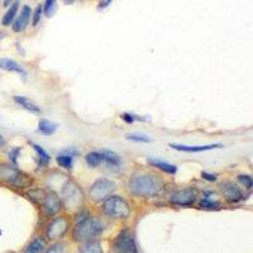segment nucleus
<instances>
[{
	"instance_id": "nucleus-1",
	"label": "nucleus",
	"mask_w": 253,
	"mask_h": 253,
	"mask_svg": "<svg viewBox=\"0 0 253 253\" xmlns=\"http://www.w3.org/2000/svg\"><path fill=\"white\" fill-rule=\"evenodd\" d=\"M128 186L133 195L152 198L161 193V190L164 189V181L155 173L138 172L130 177Z\"/></svg>"
},
{
	"instance_id": "nucleus-2",
	"label": "nucleus",
	"mask_w": 253,
	"mask_h": 253,
	"mask_svg": "<svg viewBox=\"0 0 253 253\" xmlns=\"http://www.w3.org/2000/svg\"><path fill=\"white\" fill-rule=\"evenodd\" d=\"M104 232V224L90 214L81 213L76 218V224L72 230V238L79 243L96 239Z\"/></svg>"
},
{
	"instance_id": "nucleus-3",
	"label": "nucleus",
	"mask_w": 253,
	"mask_h": 253,
	"mask_svg": "<svg viewBox=\"0 0 253 253\" xmlns=\"http://www.w3.org/2000/svg\"><path fill=\"white\" fill-rule=\"evenodd\" d=\"M103 211L109 218L126 219L129 216L130 208L128 203L121 196H110L103 204Z\"/></svg>"
},
{
	"instance_id": "nucleus-4",
	"label": "nucleus",
	"mask_w": 253,
	"mask_h": 253,
	"mask_svg": "<svg viewBox=\"0 0 253 253\" xmlns=\"http://www.w3.org/2000/svg\"><path fill=\"white\" fill-rule=\"evenodd\" d=\"M115 191V184L108 178H99L90 186V198L96 203L105 202Z\"/></svg>"
},
{
	"instance_id": "nucleus-5",
	"label": "nucleus",
	"mask_w": 253,
	"mask_h": 253,
	"mask_svg": "<svg viewBox=\"0 0 253 253\" xmlns=\"http://www.w3.org/2000/svg\"><path fill=\"white\" fill-rule=\"evenodd\" d=\"M113 248L117 253H137L135 239L130 230H122L113 242Z\"/></svg>"
},
{
	"instance_id": "nucleus-6",
	"label": "nucleus",
	"mask_w": 253,
	"mask_h": 253,
	"mask_svg": "<svg viewBox=\"0 0 253 253\" xmlns=\"http://www.w3.org/2000/svg\"><path fill=\"white\" fill-rule=\"evenodd\" d=\"M67 229H69L67 219L65 216H57V218L52 219L49 224L47 225L46 237L49 241H57L66 234Z\"/></svg>"
},
{
	"instance_id": "nucleus-7",
	"label": "nucleus",
	"mask_w": 253,
	"mask_h": 253,
	"mask_svg": "<svg viewBox=\"0 0 253 253\" xmlns=\"http://www.w3.org/2000/svg\"><path fill=\"white\" fill-rule=\"evenodd\" d=\"M196 190L193 187H186V189L177 190L171 195V203L177 207H190L193 205L196 200Z\"/></svg>"
},
{
	"instance_id": "nucleus-8",
	"label": "nucleus",
	"mask_w": 253,
	"mask_h": 253,
	"mask_svg": "<svg viewBox=\"0 0 253 253\" xmlns=\"http://www.w3.org/2000/svg\"><path fill=\"white\" fill-rule=\"evenodd\" d=\"M62 198L63 202L66 203L67 207H78L81 203L83 194H81V191L79 190L78 185L74 184V182H69L66 186L63 187Z\"/></svg>"
},
{
	"instance_id": "nucleus-9",
	"label": "nucleus",
	"mask_w": 253,
	"mask_h": 253,
	"mask_svg": "<svg viewBox=\"0 0 253 253\" xmlns=\"http://www.w3.org/2000/svg\"><path fill=\"white\" fill-rule=\"evenodd\" d=\"M220 187H221V191H223V194H224L225 199H227L228 202L238 203L243 199V194H242L241 189H239L236 184H233V182H230V181L223 182Z\"/></svg>"
},
{
	"instance_id": "nucleus-10",
	"label": "nucleus",
	"mask_w": 253,
	"mask_h": 253,
	"mask_svg": "<svg viewBox=\"0 0 253 253\" xmlns=\"http://www.w3.org/2000/svg\"><path fill=\"white\" fill-rule=\"evenodd\" d=\"M61 207H62V202L60 200L57 195L55 193H51L44 198L43 200V210L44 213L48 216L55 215L61 210Z\"/></svg>"
},
{
	"instance_id": "nucleus-11",
	"label": "nucleus",
	"mask_w": 253,
	"mask_h": 253,
	"mask_svg": "<svg viewBox=\"0 0 253 253\" xmlns=\"http://www.w3.org/2000/svg\"><path fill=\"white\" fill-rule=\"evenodd\" d=\"M171 148L176 151H181V152H204V151L215 150V148H221L220 143H214V144H207V146H184V144H176L171 143Z\"/></svg>"
},
{
	"instance_id": "nucleus-12",
	"label": "nucleus",
	"mask_w": 253,
	"mask_h": 253,
	"mask_svg": "<svg viewBox=\"0 0 253 253\" xmlns=\"http://www.w3.org/2000/svg\"><path fill=\"white\" fill-rule=\"evenodd\" d=\"M32 15V9L29 5H24L20 10V14L18 15L17 19L14 20V24H13V31L14 32H20L26 29V27L28 26L29 19H31Z\"/></svg>"
},
{
	"instance_id": "nucleus-13",
	"label": "nucleus",
	"mask_w": 253,
	"mask_h": 253,
	"mask_svg": "<svg viewBox=\"0 0 253 253\" xmlns=\"http://www.w3.org/2000/svg\"><path fill=\"white\" fill-rule=\"evenodd\" d=\"M0 69L5 70V71L17 72L24 78L27 76V71L23 69V66H20L17 61L10 60V58H0Z\"/></svg>"
},
{
	"instance_id": "nucleus-14",
	"label": "nucleus",
	"mask_w": 253,
	"mask_h": 253,
	"mask_svg": "<svg viewBox=\"0 0 253 253\" xmlns=\"http://www.w3.org/2000/svg\"><path fill=\"white\" fill-rule=\"evenodd\" d=\"M0 177L5 180L8 182H12V184H15L20 178V173L17 169L12 166H0Z\"/></svg>"
},
{
	"instance_id": "nucleus-15",
	"label": "nucleus",
	"mask_w": 253,
	"mask_h": 253,
	"mask_svg": "<svg viewBox=\"0 0 253 253\" xmlns=\"http://www.w3.org/2000/svg\"><path fill=\"white\" fill-rule=\"evenodd\" d=\"M79 253H104L103 246L98 239H92V241L84 242L79 246Z\"/></svg>"
},
{
	"instance_id": "nucleus-16",
	"label": "nucleus",
	"mask_w": 253,
	"mask_h": 253,
	"mask_svg": "<svg viewBox=\"0 0 253 253\" xmlns=\"http://www.w3.org/2000/svg\"><path fill=\"white\" fill-rule=\"evenodd\" d=\"M46 248V239L43 237H36L32 239L23 253H42Z\"/></svg>"
},
{
	"instance_id": "nucleus-17",
	"label": "nucleus",
	"mask_w": 253,
	"mask_h": 253,
	"mask_svg": "<svg viewBox=\"0 0 253 253\" xmlns=\"http://www.w3.org/2000/svg\"><path fill=\"white\" fill-rule=\"evenodd\" d=\"M14 101L20 105L22 108H24L26 110L31 113H35V114H41V108L38 107L35 101H32L31 99L26 98V96H19V95H15Z\"/></svg>"
},
{
	"instance_id": "nucleus-18",
	"label": "nucleus",
	"mask_w": 253,
	"mask_h": 253,
	"mask_svg": "<svg viewBox=\"0 0 253 253\" xmlns=\"http://www.w3.org/2000/svg\"><path fill=\"white\" fill-rule=\"evenodd\" d=\"M101 158H103V162L108 165V166L112 167H119L122 165V158L118 153L113 152V151H101Z\"/></svg>"
},
{
	"instance_id": "nucleus-19",
	"label": "nucleus",
	"mask_w": 253,
	"mask_h": 253,
	"mask_svg": "<svg viewBox=\"0 0 253 253\" xmlns=\"http://www.w3.org/2000/svg\"><path fill=\"white\" fill-rule=\"evenodd\" d=\"M200 207H202L203 209H208V210H218L220 209L221 204L219 200H216V199L214 198L213 194L207 193L204 194V196L202 198Z\"/></svg>"
},
{
	"instance_id": "nucleus-20",
	"label": "nucleus",
	"mask_w": 253,
	"mask_h": 253,
	"mask_svg": "<svg viewBox=\"0 0 253 253\" xmlns=\"http://www.w3.org/2000/svg\"><path fill=\"white\" fill-rule=\"evenodd\" d=\"M148 164L152 165L153 167H157L158 170H162L164 172L170 173V175H173L177 171V167L175 165H171L169 162L161 161V160H155V158H148Z\"/></svg>"
},
{
	"instance_id": "nucleus-21",
	"label": "nucleus",
	"mask_w": 253,
	"mask_h": 253,
	"mask_svg": "<svg viewBox=\"0 0 253 253\" xmlns=\"http://www.w3.org/2000/svg\"><path fill=\"white\" fill-rule=\"evenodd\" d=\"M38 130H40L42 134L51 135L57 130V124L53 123V122L46 121V119H42L38 123Z\"/></svg>"
},
{
	"instance_id": "nucleus-22",
	"label": "nucleus",
	"mask_w": 253,
	"mask_h": 253,
	"mask_svg": "<svg viewBox=\"0 0 253 253\" xmlns=\"http://www.w3.org/2000/svg\"><path fill=\"white\" fill-rule=\"evenodd\" d=\"M18 8H19V3H18V1L12 3V5H10L9 10L5 13V15L3 17V19H1V24H3V26H10V23H12L13 20H14L15 15H17Z\"/></svg>"
},
{
	"instance_id": "nucleus-23",
	"label": "nucleus",
	"mask_w": 253,
	"mask_h": 253,
	"mask_svg": "<svg viewBox=\"0 0 253 253\" xmlns=\"http://www.w3.org/2000/svg\"><path fill=\"white\" fill-rule=\"evenodd\" d=\"M57 164L66 170H71L72 166H74V155L61 153L57 156Z\"/></svg>"
},
{
	"instance_id": "nucleus-24",
	"label": "nucleus",
	"mask_w": 253,
	"mask_h": 253,
	"mask_svg": "<svg viewBox=\"0 0 253 253\" xmlns=\"http://www.w3.org/2000/svg\"><path fill=\"white\" fill-rule=\"evenodd\" d=\"M85 161L90 167H96L103 162L100 152H90L85 156Z\"/></svg>"
},
{
	"instance_id": "nucleus-25",
	"label": "nucleus",
	"mask_w": 253,
	"mask_h": 253,
	"mask_svg": "<svg viewBox=\"0 0 253 253\" xmlns=\"http://www.w3.org/2000/svg\"><path fill=\"white\" fill-rule=\"evenodd\" d=\"M65 251H66V245L63 242H56L44 250L43 253H65Z\"/></svg>"
},
{
	"instance_id": "nucleus-26",
	"label": "nucleus",
	"mask_w": 253,
	"mask_h": 253,
	"mask_svg": "<svg viewBox=\"0 0 253 253\" xmlns=\"http://www.w3.org/2000/svg\"><path fill=\"white\" fill-rule=\"evenodd\" d=\"M32 146H33L35 151H36V152H37V155H38V157H40L41 162H43L44 165L48 164L49 160H51V157H49L48 153H47L46 151H44L43 148H42V147L38 146V144H32Z\"/></svg>"
},
{
	"instance_id": "nucleus-27",
	"label": "nucleus",
	"mask_w": 253,
	"mask_h": 253,
	"mask_svg": "<svg viewBox=\"0 0 253 253\" xmlns=\"http://www.w3.org/2000/svg\"><path fill=\"white\" fill-rule=\"evenodd\" d=\"M126 139H130V141H134V142H151V138L148 135L146 134H141V133H129V134L126 135Z\"/></svg>"
},
{
	"instance_id": "nucleus-28",
	"label": "nucleus",
	"mask_w": 253,
	"mask_h": 253,
	"mask_svg": "<svg viewBox=\"0 0 253 253\" xmlns=\"http://www.w3.org/2000/svg\"><path fill=\"white\" fill-rule=\"evenodd\" d=\"M55 6H56V1L55 0H47L46 3L43 5V12L47 17H51L53 10H55Z\"/></svg>"
},
{
	"instance_id": "nucleus-29",
	"label": "nucleus",
	"mask_w": 253,
	"mask_h": 253,
	"mask_svg": "<svg viewBox=\"0 0 253 253\" xmlns=\"http://www.w3.org/2000/svg\"><path fill=\"white\" fill-rule=\"evenodd\" d=\"M238 180L246 189H251L253 186V180L250 175H239Z\"/></svg>"
},
{
	"instance_id": "nucleus-30",
	"label": "nucleus",
	"mask_w": 253,
	"mask_h": 253,
	"mask_svg": "<svg viewBox=\"0 0 253 253\" xmlns=\"http://www.w3.org/2000/svg\"><path fill=\"white\" fill-rule=\"evenodd\" d=\"M121 117L124 122H126V123H133V122L135 121H144L143 118H141V117H138V115L129 114V113H124V114L121 115Z\"/></svg>"
},
{
	"instance_id": "nucleus-31",
	"label": "nucleus",
	"mask_w": 253,
	"mask_h": 253,
	"mask_svg": "<svg viewBox=\"0 0 253 253\" xmlns=\"http://www.w3.org/2000/svg\"><path fill=\"white\" fill-rule=\"evenodd\" d=\"M42 13H43V6L38 5L33 12V26H37L38 22L41 20V17H42Z\"/></svg>"
},
{
	"instance_id": "nucleus-32",
	"label": "nucleus",
	"mask_w": 253,
	"mask_h": 253,
	"mask_svg": "<svg viewBox=\"0 0 253 253\" xmlns=\"http://www.w3.org/2000/svg\"><path fill=\"white\" fill-rule=\"evenodd\" d=\"M20 151H22V148H20V147H17V148H13V150L9 152V158H10V161L14 165L17 164V158L18 156H19Z\"/></svg>"
},
{
	"instance_id": "nucleus-33",
	"label": "nucleus",
	"mask_w": 253,
	"mask_h": 253,
	"mask_svg": "<svg viewBox=\"0 0 253 253\" xmlns=\"http://www.w3.org/2000/svg\"><path fill=\"white\" fill-rule=\"evenodd\" d=\"M202 177L207 181H216V175H211V173L202 172Z\"/></svg>"
},
{
	"instance_id": "nucleus-34",
	"label": "nucleus",
	"mask_w": 253,
	"mask_h": 253,
	"mask_svg": "<svg viewBox=\"0 0 253 253\" xmlns=\"http://www.w3.org/2000/svg\"><path fill=\"white\" fill-rule=\"evenodd\" d=\"M112 4V1H101L100 4H99V8H105V6L110 5Z\"/></svg>"
},
{
	"instance_id": "nucleus-35",
	"label": "nucleus",
	"mask_w": 253,
	"mask_h": 253,
	"mask_svg": "<svg viewBox=\"0 0 253 253\" xmlns=\"http://www.w3.org/2000/svg\"><path fill=\"white\" fill-rule=\"evenodd\" d=\"M0 144H1V146L4 144V139H3V137H1V135H0Z\"/></svg>"
}]
</instances>
